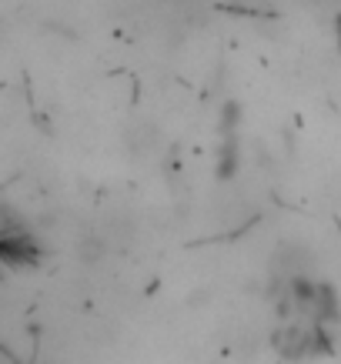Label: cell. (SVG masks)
I'll list each match as a JSON object with an SVG mask.
<instances>
[{
    "instance_id": "6da1fadb",
    "label": "cell",
    "mask_w": 341,
    "mask_h": 364,
    "mask_svg": "<svg viewBox=\"0 0 341 364\" xmlns=\"http://www.w3.org/2000/svg\"><path fill=\"white\" fill-rule=\"evenodd\" d=\"M41 241L23 224L0 221V267L4 271H31L41 261Z\"/></svg>"
}]
</instances>
